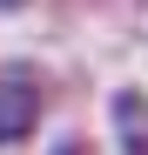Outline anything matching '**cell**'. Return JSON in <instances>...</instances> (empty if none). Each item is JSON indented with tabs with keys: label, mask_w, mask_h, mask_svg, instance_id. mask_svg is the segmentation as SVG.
I'll use <instances>...</instances> for the list:
<instances>
[{
	"label": "cell",
	"mask_w": 148,
	"mask_h": 155,
	"mask_svg": "<svg viewBox=\"0 0 148 155\" xmlns=\"http://www.w3.org/2000/svg\"><path fill=\"white\" fill-rule=\"evenodd\" d=\"M40 121V88L27 68H0V142H20Z\"/></svg>",
	"instance_id": "6da1fadb"
},
{
	"label": "cell",
	"mask_w": 148,
	"mask_h": 155,
	"mask_svg": "<svg viewBox=\"0 0 148 155\" xmlns=\"http://www.w3.org/2000/svg\"><path fill=\"white\" fill-rule=\"evenodd\" d=\"M121 108H128V115H141V94H128V101H121ZM135 155H141V135H135Z\"/></svg>",
	"instance_id": "7a4b0ae2"
}]
</instances>
